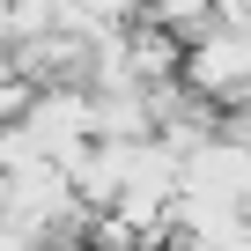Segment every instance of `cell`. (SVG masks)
Returning <instances> with one entry per match:
<instances>
[{
    "label": "cell",
    "mask_w": 251,
    "mask_h": 251,
    "mask_svg": "<svg viewBox=\"0 0 251 251\" xmlns=\"http://www.w3.org/2000/svg\"><path fill=\"white\" fill-rule=\"evenodd\" d=\"M214 8L222 0H141V23L163 30V37H177V45H200L207 23H214Z\"/></svg>",
    "instance_id": "cell-1"
}]
</instances>
